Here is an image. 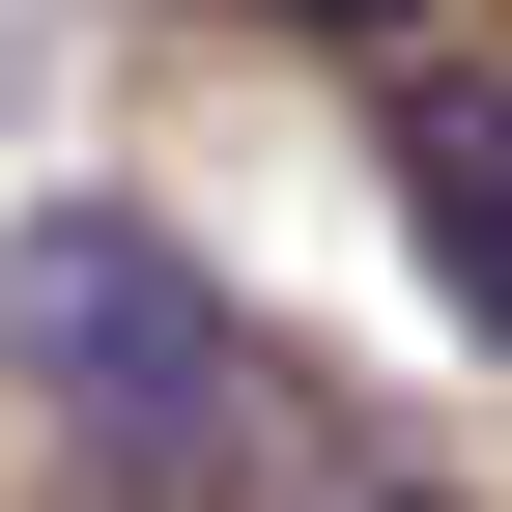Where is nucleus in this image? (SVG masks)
Segmentation results:
<instances>
[{"mask_svg": "<svg viewBox=\"0 0 512 512\" xmlns=\"http://www.w3.org/2000/svg\"><path fill=\"white\" fill-rule=\"evenodd\" d=\"M370 143H399V228H427V313L512 370V86L484 57H427V86H370Z\"/></svg>", "mask_w": 512, "mask_h": 512, "instance_id": "f03ea898", "label": "nucleus"}, {"mask_svg": "<svg viewBox=\"0 0 512 512\" xmlns=\"http://www.w3.org/2000/svg\"><path fill=\"white\" fill-rule=\"evenodd\" d=\"M256 29H342V57H399V29H456V0H256Z\"/></svg>", "mask_w": 512, "mask_h": 512, "instance_id": "7ed1b4c3", "label": "nucleus"}, {"mask_svg": "<svg viewBox=\"0 0 512 512\" xmlns=\"http://www.w3.org/2000/svg\"><path fill=\"white\" fill-rule=\"evenodd\" d=\"M0 370H29V427H57L86 484H256V456H285L256 313H228L143 200H29V256H0Z\"/></svg>", "mask_w": 512, "mask_h": 512, "instance_id": "f257e3e1", "label": "nucleus"}]
</instances>
